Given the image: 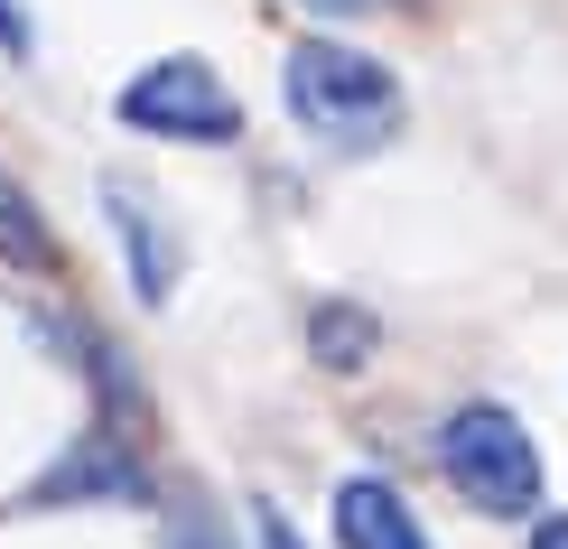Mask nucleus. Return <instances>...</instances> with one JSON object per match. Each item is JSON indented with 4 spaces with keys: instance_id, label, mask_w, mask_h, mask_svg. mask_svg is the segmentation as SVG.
I'll use <instances>...</instances> for the list:
<instances>
[{
    "instance_id": "9",
    "label": "nucleus",
    "mask_w": 568,
    "mask_h": 549,
    "mask_svg": "<svg viewBox=\"0 0 568 549\" xmlns=\"http://www.w3.org/2000/svg\"><path fill=\"white\" fill-rule=\"evenodd\" d=\"M169 549H224V531H215V504H205V494H186V504L169 512Z\"/></svg>"
},
{
    "instance_id": "8",
    "label": "nucleus",
    "mask_w": 568,
    "mask_h": 549,
    "mask_svg": "<svg viewBox=\"0 0 568 549\" xmlns=\"http://www.w3.org/2000/svg\"><path fill=\"white\" fill-rule=\"evenodd\" d=\"M307 354H317V364H336V373H354L373 354V317L354 298H326L317 317H307Z\"/></svg>"
},
{
    "instance_id": "10",
    "label": "nucleus",
    "mask_w": 568,
    "mask_h": 549,
    "mask_svg": "<svg viewBox=\"0 0 568 549\" xmlns=\"http://www.w3.org/2000/svg\"><path fill=\"white\" fill-rule=\"evenodd\" d=\"M252 531H262V549H298V531L280 521V504H252Z\"/></svg>"
},
{
    "instance_id": "7",
    "label": "nucleus",
    "mask_w": 568,
    "mask_h": 549,
    "mask_svg": "<svg viewBox=\"0 0 568 549\" xmlns=\"http://www.w3.org/2000/svg\"><path fill=\"white\" fill-rule=\"evenodd\" d=\"M0 261H57V233H47V214H38V196L19 186L10 169H0Z\"/></svg>"
},
{
    "instance_id": "5",
    "label": "nucleus",
    "mask_w": 568,
    "mask_h": 549,
    "mask_svg": "<svg viewBox=\"0 0 568 549\" xmlns=\"http://www.w3.org/2000/svg\"><path fill=\"white\" fill-rule=\"evenodd\" d=\"M103 214L122 224V243H131V279H140V298H169L178 252H169V224L150 214V196H140V186H112V177H103Z\"/></svg>"
},
{
    "instance_id": "3",
    "label": "nucleus",
    "mask_w": 568,
    "mask_h": 549,
    "mask_svg": "<svg viewBox=\"0 0 568 549\" xmlns=\"http://www.w3.org/2000/svg\"><path fill=\"white\" fill-rule=\"evenodd\" d=\"M122 122L150 140H233L243 131V103L224 93V75L205 57H159L122 84Z\"/></svg>"
},
{
    "instance_id": "2",
    "label": "nucleus",
    "mask_w": 568,
    "mask_h": 549,
    "mask_svg": "<svg viewBox=\"0 0 568 549\" xmlns=\"http://www.w3.org/2000/svg\"><path fill=\"white\" fill-rule=\"evenodd\" d=\"M438 466L485 521H523L540 504V447H531V428L513 419L504 400H466V410L438 428Z\"/></svg>"
},
{
    "instance_id": "1",
    "label": "nucleus",
    "mask_w": 568,
    "mask_h": 549,
    "mask_svg": "<svg viewBox=\"0 0 568 549\" xmlns=\"http://www.w3.org/2000/svg\"><path fill=\"white\" fill-rule=\"evenodd\" d=\"M280 84H290L298 131L326 140L336 159H373L400 131V75L383 57H364V47H345V38H298Z\"/></svg>"
},
{
    "instance_id": "4",
    "label": "nucleus",
    "mask_w": 568,
    "mask_h": 549,
    "mask_svg": "<svg viewBox=\"0 0 568 549\" xmlns=\"http://www.w3.org/2000/svg\"><path fill=\"white\" fill-rule=\"evenodd\" d=\"M336 549H429V531L383 475H354V485H336Z\"/></svg>"
},
{
    "instance_id": "13",
    "label": "nucleus",
    "mask_w": 568,
    "mask_h": 549,
    "mask_svg": "<svg viewBox=\"0 0 568 549\" xmlns=\"http://www.w3.org/2000/svg\"><path fill=\"white\" fill-rule=\"evenodd\" d=\"M307 10H364V0H307Z\"/></svg>"
},
{
    "instance_id": "11",
    "label": "nucleus",
    "mask_w": 568,
    "mask_h": 549,
    "mask_svg": "<svg viewBox=\"0 0 568 549\" xmlns=\"http://www.w3.org/2000/svg\"><path fill=\"white\" fill-rule=\"evenodd\" d=\"M0 57H29V19H19L10 0H0Z\"/></svg>"
},
{
    "instance_id": "6",
    "label": "nucleus",
    "mask_w": 568,
    "mask_h": 549,
    "mask_svg": "<svg viewBox=\"0 0 568 549\" xmlns=\"http://www.w3.org/2000/svg\"><path fill=\"white\" fill-rule=\"evenodd\" d=\"M75 494H122V504H140V494H150V466H140L122 438H93V447H75V466H57L38 485V504H75Z\"/></svg>"
},
{
    "instance_id": "12",
    "label": "nucleus",
    "mask_w": 568,
    "mask_h": 549,
    "mask_svg": "<svg viewBox=\"0 0 568 549\" xmlns=\"http://www.w3.org/2000/svg\"><path fill=\"white\" fill-rule=\"evenodd\" d=\"M531 549H568V512H550V521H540V531H531Z\"/></svg>"
}]
</instances>
